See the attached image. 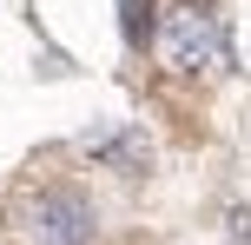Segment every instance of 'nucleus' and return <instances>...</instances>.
Returning <instances> with one entry per match:
<instances>
[{
	"label": "nucleus",
	"instance_id": "obj_1",
	"mask_svg": "<svg viewBox=\"0 0 251 245\" xmlns=\"http://www.w3.org/2000/svg\"><path fill=\"white\" fill-rule=\"evenodd\" d=\"M152 53H159V66L178 73V80L218 73V66L231 60V47H225V13H218L212 0H172V7H159Z\"/></svg>",
	"mask_w": 251,
	"mask_h": 245
},
{
	"label": "nucleus",
	"instance_id": "obj_2",
	"mask_svg": "<svg viewBox=\"0 0 251 245\" xmlns=\"http://www.w3.org/2000/svg\"><path fill=\"white\" fill-rule=\"evenodd\" d=\"M93 199L79 192V186H26L20 199H13V232L26 245H86L93 239Z\"/></svg>",
	"mask_w": 251,
	"mask_h": 245
},
{
	"label": "nucleus",
	"instance_id": "obj_3",
	"mask_svg": "<svg viewBox=\"0 0 251 245\" xmlns=\"http://www.w3.org/2000/svg\"><path fill=\"white\" fill-rule=\"evenodd\" d=\"M86 153L100 159V166L126 172V179H139V172H146V159H152V146H146V133L113 126V133H86Z\"/></svg>",
	"mask_w": 251,
	"mask_h": 245
},
{
	"label": "nucleus",
	"instance_id": "obj_4",
	"mask_svg": "<svg viewBox=\"0 0 251 245\" xmlns=\"http://www.w3.org/2000/svg\"><path fill=\"white\" fill-rule=\"evenodd\" d=\"M152 13H159L152 0H119V33L132 40V47H146V40L159 33V20H152Z\"/></svg>",
	"mask_w": 251,
	"mask_h": 245
},
{
	"label": "nucleus",
	"instance_id": "obj_5",
	"mask_svg": "<svg viewBox=\"0 0 251 245\" xmlns=\"http://www.w3.org/2000/svg\"><path fill=\"white\" fill-rule=\"evenodd\" d=\"M225 245H251V212H231V225H225Z\"/></svg>",
	"mask_w": 251,
	"mask_h": 245
}]
</instances>
